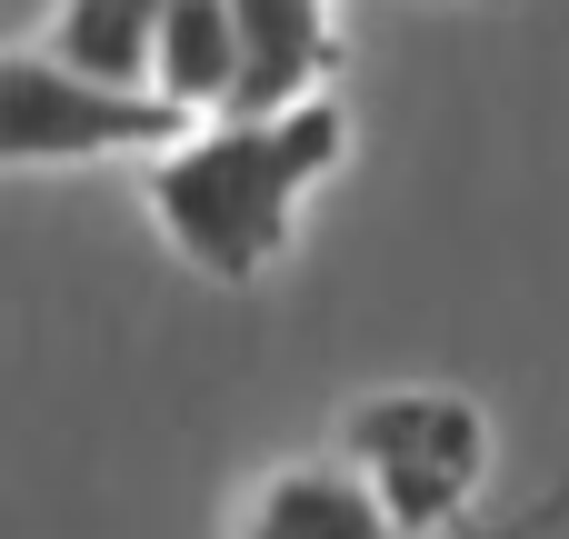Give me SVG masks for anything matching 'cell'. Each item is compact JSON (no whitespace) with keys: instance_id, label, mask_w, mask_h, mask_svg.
Returning a JSON list of instances; mask_svg holds the SVG:
<instances>
[{"instance_id":"cell-1","label":"cell","mask_w":569,"mask_h":539,"mask_svg":"<svg viewBox=\"0 0 569 539\" xmlns=\"http://www.w3.org/2000/svg\"><path fill=\"white\" fill-rule=\"evenodd\" d=\"M340 150H350V110L330 90L290 100V110H230V120H200L190 140L150 150L140 200L200 280L260 290L300 240V190L330 180Z\"/></svg>"},{"instance_id":"cell-2","label":"cell","mask_w":569,"mask_h":539,"mask_svg":"<svg viewBox=\"0 0 569 539\" xmlns=\"http://www.w3.org/2000/svg\"><path fill=\"white\" fill-rule=\"evenodd\" d=\"M190 130H200V120H190L170 90L80 70V60H60L50 40L0 60V160H10V170H70V160L170 150V140H190Z\"/></svg>"},{"instance_id":"cell-3","label":"cell","mask_w":569,"mask_h":539,"mask_svg":"<svg viewBox=\"0 0 569 539\" xmlns=\"http://www.w3.org/2000/svg\"><path fill=\"white\" fill-rule=\"evenodd\" d=\"M340 460L390 500V520L410 539H430L480 500V480H490V420L460 390H370L340 420Z\"/></svg>"},{"instance_id":"cell-4","label":"cell","mask_w":569,"mask_h":539,"mask_svg":"<svg viewBox=\"0 0 569 539\" xmlns=\"http://www.w3.org/2000/svg\"><path fill=\"white\" fill-rule=\"evenodd\" d=\"M230 10H240V110H290V100L330 90V70H340L330 0H230Z\"/></svg>"},{"instance_id":"cell-5","label":"cell","mask_w":569,"mask_h":539,"mask_svg":"<svg viewBox=\"0 0 569 539\" xmlns=\"http://www.w3.org/2000/svg\"><path fill=\"white\" fill-rule=\"evenodd\" d=\"M240 539H410V530L390 520V500L350 460H290L250 490Z\"/></svg>"},{"instance_id":"cell-6","label":"cell","mask_w":569,"mask_h":539,"mask_svg":"<svg viewBox=\"0 0 569 539\" xmlns=\"http://www.w3.org/2000/svg\"><path fill=\"white\" fill-rule=\"evenodd\" d=\"M150 90H170L190 120L240 110V10L230 0H170L150 40Z\"/></svg>"},{"instance_id":"cell-7","label":"cell","mask_w":569,"mask_h":539,"mask_svg":"<svg viewBox=\"0 0 569 539\" xmlns=\"http://www.w3.org/2000/svg\"><path fill=\"white\" fill-rule=\"evenodd\" d=\"M170 0H60L50 10V50L110 80H150V40H160Z\"/></svg>"},{"instance_id":"cell-8","label":"cell","mask_w":569,"mask_h":539,"mask_svg":"<svg viewBox=\"0 0 569 539\" xmlns=\"http://www.w3.org/2000/svg\"><path fill=\"white\" fill-rule=\"evenodd\" d=\"M480 10H510V0H480Z\"/></svg>"}]
</instances>
